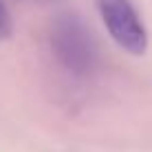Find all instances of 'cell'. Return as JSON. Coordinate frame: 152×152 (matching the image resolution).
<instances>
[{"label": "cell", "mask_w": 152, "mask_h": 152, "mask_svg": "<svg viewBox=\"0 0 152 152\" xmlns=\"http://www.w3.org/2000/svg\"><path fill=\"white\" fill-rule=\"evenodd\" d=\"M51 44L55 57L75 75H86L97 60V49L91 31L77 15H60L53 22Z\"/></svg>", "instance_id": "obj_1"}, {"label": "cell", "mask_w": 152, "mask_h": 152, "mask_svg": "<svg viewBox=\"0 0 152 152\" xmlns=\"http://www.w3.org/2000/svg\"><path fill=\"white\" fill-rule=\"evenodd\" d=\"M97 11L110 38L132 55L148 51V29L132 0H97Z\"/></svg>", "instance_id": "obj_2"}, {"label": "cell", "mask_w": 152, "mask_h": 152, "mask_svg": "<svg viewBox=\"0 0 152 152\" xmlns=\"http://www.w3.org/2000/svg\"><path fill=\"white\" fill-rule=\"evenodd\" d=\"M13 31V20H11V13H9L7 4L0 0V42L7 40Z\"/></svg>", "instance_id": "obj_3"}]
</instances>
